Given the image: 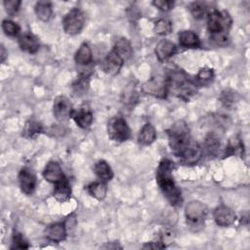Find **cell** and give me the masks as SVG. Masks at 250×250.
Wrapping results in <instances>:
<instances>
[{
  "instance_id": "obj_1",
  "label": "cell",
  "mask_w": 250,
  "mask_h": 250,
  "mask_svg": "<svg viewBox=\"0 0 250 250\" xmlns=\"http://www.w3.org/2000/svg\"><path fill=\"white\" fill-rule=\"evenodd\" d=\"M174 164L170 159H162L157 167L155 178L157 185L172 206H179L183 202L182 192L176 185L173 177Z\"/></svg>"
},
{
  "instance_id": "obj_2",
  "label": "cell",
  "mask_w": 250,
  "mask_h": 250,
  "mask_svg": "<svg viewBox=\"0 0 250 250\" xmlns=\"http://www.w3.org/2000/svg\"><path fill=\"white\" fill-rule=\"evenodd\" d=\"M168 92L171 91L174 95L181 99L188 100L197 91V84L195 80L181 69L171 70L166 77Z\"/></svg>"
},
{
  "instance_id": "obj_3",
  "label": "cell",
  "mask_w": 250,
  "mask_h": 250,
  "mask_svg": "<svg viewBox=\"0 0 250 250\" xmlns=\"http://www.w3.org/2000/svg\"><path fill=\"white\" fill-rule=\"evenodd\" d=\"M168 142L171 150L178 157L182 150L193 140L189 128L184 120H178L167 130Z\"/></svg>"
},
{
  "instance_id": "obj_4",
  "label": "cell",
  "mask_w": 250,
  "mask_h": 250,
  "mask_svg": "<svg viewBox=\"0 0 250 250\" xmlns=\"http://www.w3.org/2000/svg\"><path fill=\"white\" fill-rule=\"evenodd\" d=\"M232 19L229 13L226 10L213 9L207 16V29L210 36L218 34H228L231 27Z\"/></svg>"
},
{
  "instance_id": "obj_5",
  "label": "cell",
  "mask_w": 250,
  "mask_h": 250,
  "mask_svg": "<svg viewBox=\"0 0 250 250\" xmlns=\"http://www.w3.org/2000/svg\"><path fill=\"white\" fill-rule=\"evenodd\" d=\"M207 214L208 209L206 205L198 200H192L188 202L185 208L187 223L189 228L195 231L203 227Z\"/></svg>"
},
{
  "instance_id": "obj_6",
  "label": "cell",
  "mask_w": 250,
  "mask_h": 250,
  "mask_svg": "<svg viewBox=\"0 0 250 250\" xmlns=\"http://www.w3.org/2000/svg\"><path fill=\"white\" fill-rule=\"evenodd\" d=\"M107 134L109 139L117 143H123L131 137V129L127 121L120 115L112 116L107 122Z\"/></svg>"
},
{
  "instance_id": "obj_7",
  "label": "cell",
  "mask_w": 250,
  "mask_h": 250,
  "mask_svg": "<svg viewBox=\"0 0 250 250\" xmlns=\"http://www.w3.org/2000/svg\"><path fill=\"white\" fill-rule=\"evenodd\" d=\"M85 21L86 17L84 12L78 8H74L67 12L63 17L62 27L66 34L76 35L82 31Z\"/></svg>"
},
{
  "instance_id": "obj_8",
  "label": "cell",
  "mask_w": 250,
  "mask_h": 250,
  "mask_svg": "<svg viewBox=\"0 0 250 250\" xmlns=\"http://www.w3.org/2000/svg\"><path fill=\"white\" fill-rule=\"evenodd\" d=\"M142 91L146 94L153 96L158 99L166 98L168 94V87L166 78L162 77H152L146 81L142 86Z\"/></svg>"
},
{
  "instance_id": "obj_9",
  "label": "cell",
  "mask_w": 250,
  "mask_h": 250,
  "mask_svg": "<svg viewBox=\"0 0 250 250\" xmlns=\"http://www.w3.org/2000/svg\"><path fill=\"white\" fill-rule=\"evenodd\" d=\"M73 111L72 104L70 101L65 96H58L54 100L53 104V113L55 118L61 122H66L69 117H71V113Z\"/></svg>"
},
{
  "instance_id": "obj_10",
  "label": "cell",
  "mask_w": 250,
  "mask_h": 250,
  "mask_svg": "<svg viewBox=\"0 0 250 250\" xmlns=\"http://www.w3.org/2000/svg\"><path fill=\"white\" fill-rule=\"evenodd\" d=\"M123 63L124 61L122 60V58L112 49L103 61L102 68L106 74L110 76H115L119 73L120 69L123 66Z\"/></svg>"
},
{
  "instance_id": "obj_11",
  "label": "cell",
  "mask_w": 250,
  "mask_h": 250,
  "mask_svg": "<svg viewBox=\"0 0 250 250\" xmlns=\"http://www.w3.org/2000/svg\"><path fill=\"white\" fill-rule=\"evenodd\" d=\"M19 185L21 188V190L24 194H32L36 188V177L34 173L28 169V168H22L18 175Z\"/></svg>"
},
{
  "instance_id": "obj_12",
  "label": "cell",
  "mask_w": 250,
  "mask_h": 250,
  "mask_svg": "<svg viewBox=\"0 0 250 250\" xmlns=\"http://www.w3.org/2000/svg\"><path fill=\"white\" fill-rule=\"evenodd\" d=\"M213 218L218 226L229 227L235 222L236 215L229 207L226 205H220L214 210Z\"/></svg>"
},
{
  "instance_id": "obj_13",
  "label": "cell",
  "mask_w": 250,
  "mask_h": 250,
  "mask_svg": "<svg viewBox=\"0 0 250 250\" xmlns=\"http://www.w3.org/2000/svg\"><path fill=\"white\" fill-rule=\"evenodd\" d=\"M202 155V148L200 147L199 144L192 140L178 155L186 164H194L196 163Z\"/></svg>"
},
{
  "instance_id": "obj_14",
  "label": "cell",
  "mask_w": 250,
  "mask_h": 250,
  "mask_svg": "<svg viewBox=\"0 0 250 250\" xmlns=\"http://www.w3.org/2000/svg\"><path fill=\"white\" fill-rule=\"evenodd\" d=\"M42 175L47 182L52 184H56L65 178L61 165L57 161H49L45 166Z\"/></svg>"
},
{
  "instance_id": "obj_15",
  "label": "cell",
  "mask_w": 250,
  "mask_h": 250,
  "mask_svg": "<svg viewBox=\"0 0 250 250\" xmlns=\"http://www.w3.org/2000/svg\"><path fill=\"white\" fill-rule=\"evenodd\" d=\"M71 118L78 127L82 129H87L91 126L93 122V113L89 107L82 106L78 109H73L71 113Z\"/></svg>"
},
{
  "instance_id": "obj_16",
  "label": "cell",
  "mask_w": 250,
  "mask_h": 250,
  "mask_svg": "<svg viewBox=\"0 0 250 250\" xmlns=\"http://www.w3.org/2000/svg\"><path fill=\"white\" fill-rule=\"evenodd\" d=\"M18 44L21 51L28 54H35L40 48V43L37 37L29 32L21 35L18 39Z\"/></svg>"
},
{
  "instance_id": "obj_17",
  "label": "cell",
  "mask_w": 250,
  "mask_h": 250,
  "mask_svg": "<svg viewBox=\"0 0 250 250\" xmlns=\"http://www.w3.org/2000/svg\"><path fill=\"white\" fill-rule=\"evenodd\" d=\"M177 51V47L176 45L168 40V39H162L160 40L156 47H155V55L158 59V61L160 62H165L167 61L168 59H170Z\"/></svg>"
},
{
  "instance_id": "obj_18",
  "label": "cell",
  "mask_w": 250,
  "mask_h": 250,
  "mask_svg": "<svg viewBox=\"0 0 250 250\" xmlns=\"http://www.w3.org/2000/svg\"><path fill=\"white\" fill-rule=\"evenodd\" d=\"M46 237L53 242H61L66 237V227L62 222L54 223L47 227L45 230Z\"/></svg>"
},
{
  "instance_id": "obj_19",
  "label": "cell",
  "mask_w": 250,
  "mask_h": 250,
  "mask_svg": "<svg viewBox=\"0 0 250 250\" xmlns=\"http://www.w3.org/2000/svg\"><path fill=\"white\" fill-rule=\"evenodd\" d=\"M179 44L184 48H199L201 43L198 35L192 30H182L178 34Z\"/></svg>"
},
{
  "instance_id": "obj_20",
  "label": "cell",
  "mask_w": 250,
  "mask_h": 250,
  "mask_svg": "<svg viewBox=\"0 0 250 250\" xmlns=\"http://www.w3.org/2000/svg\"><path fill=\"white\" fill-rule=\"evenodd\" d=\"M54 185H55V187H54V190H53V195L58 201L64 202L70 198L71 187L66 178L62 179V181H60Z\"/></svg>"
},
{
  "instance_id": "obj_21",
  "label": "cell",
  "mask_w": 250,
  "mask_h": 250,
  "mask_svg": "<svg viewBox=\"0 0 250 250\" xmlns=\"http://www.w3.org/2000/svg\"><path fill=\"white\" fill-rule=\"evenodd\" d=\"M221 148V143L219 137L214 133H209L204 140V145H203V150L204 152L210 156L214 157L219 154Z\"/></svg>"
},
{
  "instance_id": "obj_22",
  "label": "cell",
  "mask_w": 250,
  "mask_h": 250,
  "mask_svg": "<svg viewBox=\"0 0 250 250\" xmlns=\"http://www.w3.org/2000/svg\"><path fill=\"white\" fill-rule=\"evenodd\" d=\"M93 54L88 43L84 42L80 45L74 55V61L79 65H88L92 62Z\"/></svg>"
},
{
  "instance_id": "obj_23",
  "label": "cell",
  "mask_w": 250,
  "mask_h": 250,
  "mask_svg": "<svg viewBox=\"0 0 250 250\" xmlns=\"http://www.w3.org/2000/svg\"><path fill=\"white\" fill-rule=\"evenodd\" d=\"M96 176L103 182H108L113 178V171L105 160H99L94 165Z\"/></svg>"
},
{
  "instance_id": "obj_24",
  "label": "cell",
  "mask_w": 250,
  "mask_h": 250,
  "mask_svg": "<svg viewBox=\"0 0 250 250\" xmlns=\"http://www.w3.org/2000/svg\"><path fill=\"white\" fill-rule=\"evenodd\" d=\"M113 50L122 58L124 62L129 60L133 55L132 45L129 42V40L124 37H120L115 41Z\"/></svg>"
},
{
  "instance_id": "obj_25",
  "label": "cell",
  "mask_w": 250,
  "mask_h": 250,
  "mask_svg": "<svg viewBox=\"0 0 250 250\" xmlns=\"http://www.w3.org/2000/svg\"><path fill=\"white\" fill-rule=\"evenodd\" d=\"M156 139V130L150 123L145 124L142 129L140 130L138 141L141 145L149 146L151 145Z\"/></svg>"
},
{
  "instance_id": "obj_26",
  "label": "cell",
  "mask_w": 250,
  "mask_h": 250,
  "mask_svg": "<svg viewBox=\"0 0 250 250\" xmlns=\"http://www.w3.org/2000/svg\"><path fill=\"white\" fill-rule=\"evenodd\" d=\"M36 17L42 21H48L53 14L52 3L49 1H38L34 6Z\"/></svg>"
},
{
  "instance_id": "obj_27",
  "label": "cell",
  "mask_w": 250,
  "mask_h": 250,
  "mask_svg": "<svg viewBox=\"0 0 250 250\" xmlns=\"http://www.w3.org/2000/svg\"><path fill=\"white\" fill-rule=\"evenodd\" d=\"M87 190L89 192V194L91 196H93L94 198H96L97 200H104L106 196V192H107V188L105 185V182L103 181H97V182H93L91 183L88 187H87Z\"/></svg>"
},
{
  "instance_id": "obj_28",
  "label": "cell",
  "mask_w": 250,
  "mask_h": 250,
  "mask_svg": "<svg viewBox=\"0 0 250 250\" xmlns=\"http://www.w3.org/2000/svg\"><path fill=\"white\" fill-rule=\"evenodd\" d=\"M188 10L195 20H201L204 17H207L211 11L208 3L202 1H195L190 3Z\"/></svg>"
},
{
  "instance_id": "obj_29",
  "label": "cell",
  "mask_w": 250,
  "mask_h": 250,
  "mask_svg": "<svg viewBox=\"0 0 250 250\" xmlns=\"http://www.w3.org/2000/svg\"><path fill=\"white\" fill-rule=\"evenodd\" d=\"M42 131H43L42 125L38 121L34 119H29L25 122L23 126L22 137L26 139H34L39 134H41Z\"/></svg>"
},
{
  "instance_id": "obj_30",
  "label": "cell",
  "mask_w": 250,
  "mask_h": 250,
  "mask_svg": "<svg viewBox=\"0 0 250 250\" xmlns=\"http://www.w3.org/2000/svg\"><path fill=\"white\" fill-rule=\"evenodd\" d=\"M214 70L210 67H202L199 69L195 76V82L200 86H207L214 80Z\"/></svg>"
},
{
  "instance_id": "obj_31",
  "label": "cell",
  "mask_w": 250,
  "mask_h": 250,
  "mask_svg": "<svg viewBox=\"0 0 250 250\" xmlns=\"http://www.w3.org/2000/svg\"><path fill=\"white\" fill-rule=\"evenodd\" d=\"M237 99H238V95L232 89H225L221 93V97H220V101L222 104L228 108L232 107L237 102Z\"/></svg>"
},
{
  "instance_id": "obj_32",
  "label": "cell",
  "mask_w": 250,
  "mask_h": 250,
  "mask_svg": "<svg viewBox=\"0 0 250 250\" xmlns=\"http://www.w3.org/2000/svg\"><path fill=\"white\" fill-rule=\"evenodd\" d=\"M153 30L158 35H167L172 31V23L167 19H159L154 22Z\"/></svg>"
},
{
  "instance_id": "obj_33",
  "label": "cell",
  "mask_w": 250,
  "mask_h": 250,
  "mask_svg": "<svg viewBox=\"0 0 250 250\" xmlns=\"http://www.w3.org/2000/svg\"><path fill=\"white\" fill-rule=\"evenodd\" d=\"M89 78L90 75L87 73H83L79 76V78L73 83V90L76 94L82 95L83 93H85L88 89L89 86Z\"/></svg>"
},
{
  "instance_id": "obj_34",
  "label": "cell",
  "mask_w": 250,
  "mask_h": 250,
  "mask_svg": "<svg viewBox=\"0 0 250 250\" xmlns=\"http://www.w3.org/2000/svg\"><path fill=\"white\" fill-rule=\"evenodd\" d=\"M2 29L7 36H16L21 31V26L12 20H3Z\"/></svg>"
},
{
  "instance_id": "obj_35",
  "label": "cell",
  "mask_w": 250,
  "mask_h": 250,
  "mask_svg": "<svg viewBox=\"0 0 250 250\" xmlns=\"http://www.w3.org/2000/svg\"><path fill=\"white\" fill-rule=\"evenodd\" d=\"M27 241L24 239L22 234L21 232L15 231L12 237V244H11V249H26L28 248Z\"/></svg>"
},
{
  "instance_id": "obj_36",
  "label": "cell",
  "mask_w": 250,
  "mask_h": 250,
  "mask_svg": "<svg viewBox=\"0 0 250 250\" xmlns=\"http://www.w3.org/2000/svg\"><path fill=\"white\" fill-rule=\"evenodd\" d=\"M164 247H167L174 240V232L169 229H163L160 230L157 239Z\"/></svg>"
},
{
  "instance_id": "obj_37",
  "label": "cell",
  "mask_w": 250,
  "mask_h": 250,
  "mask_svg": "<svg viewBox=\"0 0 250 250\" xmlns=\"http://www.w3.org/2000/svg\"><path fill=\"white\" fill-rule=\"evenodd\" d=\"M121 101L125 104H133L138 101V93L134 89L128 88L122 93Z\"/></svg>"
},
{
  "instance_id": "obj_38",
  "label": "cell",
  "mask_w": 250,
  "mask_h": 250,
  "mask_svg": "<svg viewBox=\"0 0 250 250\" xmlns=\"http://www.w3.org/2000/svg\"><path fill=\"white\" fill-rule=\"evenodd\" d=\"M21 4V1H19V0H5L3 2L5 11L10 16H15L18 13Z\"/></svg>"
},
{
  "instance_id": "obj_39",
  "label": "cell",
  "mask_w": 250,
  "mask_h": 250,
  "mask_svg": "<svg viewBox=\"0 0 250 250\" xmlns=\"http://www.w3.org/2000/svg\"><path fill=\"white\" fill-rule=\"evenodd\" d=\"M152 5L163 12H168L174 7V2L169 0H154L152 1Z\"/></svg>"
},
{
  "instance_id": "obj_40",
  "label": "cell",
  "mask_w": 250,
  "mask_h": 250,
  "mask_svg": "<svg viewBox=\"0 0 250 250\" xmlns=\"http://www.w3.org/2000/svg\"><path fill=\"white\" fill-rule=\"evenodd\" d=\"M143 249H163L165 248L158 240L156 241H150V242H146V244L143 245L142 247Z\"/></svg>"
},
{
  "instance_id": "obj_41",
  "label": "cell",
  "mask_w": 250,
  "mask_h": 250,
  "mask_svg": "<svg viewBox=\"0 0 250 250\" xmlns=\"http://www.w3.org/2000/svg\"><path fill=\"white\" fill-rule=\"evenodd\" d=\"M7 57H8V52L6 51L5 47L1 45V62H4Z\"/></svg>"
}]
</instances>
